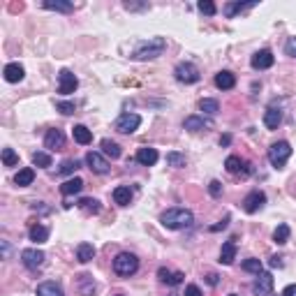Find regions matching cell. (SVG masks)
Here are the masks:
<instances>
[{"label":"cell","instance_id":"obj_1","mask_svg":"<svg viewBox=\"0 0 296 296\" xmlns=\"http://www.w3.org/2000/svg\"><path fill=\"white\" fill-rule=\"evenodd\" d=\"M160 222L167 229H185V227H192L194 215L187 209H167L165 213L160 215Z\"/></svg>","mask_w":296,"mask_h":296},{"label":"cell","instance_id":"obj_2","mask_svg":"<svg viewBox=\"0 0 296 296\" xmlns=\"http://www.w3.org/2000/svg\"><path fill=\"white\" fill-rule=\"evenodd\" d=\"M165 49H167L165 37H151L148 42H143L141 46L134 51L132 58H134V61H153V58L165 54Z\"/></svg>","mask_w":296,"mask_h":296},{"label":"cell","instance_id":"obj_3","mask_svg":"<svg viewBox=\"0 0 296 296\" xmlns=\"http://www.w3.org/2000/svg\"><path fill=\"white\" fill-rule=\"evenodd\" d=\"M137 271H139L137 255H132V253L116 255V259H114V273L116 275H121V278H130V275H134Z\"/></svg>","mask_w":296,"mask_h":296},{"label":"cell","instance_id":"obj_4","mask_svg":"<svg viewBox=\"0 0 296 296\" xmlns=\"http://www.w3.org/2000/svg\"><path fill=\"white\" fill-rule=\"evenodd\" d=\"M289 155H291V146L287 141H275L273 146L269 148V162L275 169H282L285 162L289 160Z\"/></svg>","mask_w":296,"mask_h":296},{"label":"cell","instance_id":"obj_5","mask_svg":"<svg viewBox=\"0 0 296 296\" xmlns=\"http://www.w3.org/2000/svg\"><path fill=\"white\" fill-rule=\"evenodd\" d=\"M139 125H141V116L139 114H121L118 118H116L114 123V130L121 132V134H132V132H137Z\"/></svg>","mask_w":296,"mask_h":296},{"label":"cell","instance_id":"obj_6","mask_svg":"<svg viewBox=\"0 0 296 296\" xmlns=\"http://www.w3.org/2000/svg\"><path fill=\"white\" fill-rule=\"evenodd\" d=\"M174 74H176V79H178L181 83H197L199 79H202L199 70L192 65V63H178L176 70H174Z\"/></svg>","mask_w":296,"mask_h":296},{"label":"cell","instance_id":"obj_7","mask_svg":"<svg viewBox=\"0 0 296 296\" xmlns=\"http://www.w3.org/2000/svg\"><path fill=\"white\" fill-rule=\"evenodd\" d=\"M21 262H23L26 269L37 271L39 266L44 264V253L42 250H37V248H26V250L21 253Z\"/></svg>","mask_w":296,"mask_h":296},{"label":"cell","instance_id":"obj_8","mask_svg":"<svg viewBox=\"0 0 296 296\" xmlns=\"http://www.w3.org/2000/svg\"><path fill=\"white\" fill-rule=\"evenodd\" d=\"M77 86H79V79L70 70H61V74H58V93L70 95L77 90Z\"/></svg>","mask_w":296,"mask_h":296},{"label":"cell","instance_id":"obj_9","mask_svg":"<svg viewBox=\"0 0 296 296\" xmlns=\"http://www.w3.org/2000/svg\"><path fill=\"white\" fill-rule=\"evenodd\" d=\"M264 204H266V194H264L262 190H253L245 199H243V211H245V213H257Z\"/></svg>","mask_w":296,"mask_h":296},{"label":"cell","instance_id":"obj_10","mask_svg":"<svg viewBox=\"0 0 296 296\" xmlns=\"http://www.w3.org/2000/svg\"><path fill=\"white\" fill-rule=\"evenodd\" d=\"M271 289H273V275L262 271V273L257 275V280H255V285H253L255 296H269Z\"/></svg>","mask_w":296,"mask_h":296},{"label":"cell","instance_id":"obj_11","mask_svg":"<svg viewBox=\"0 0 296 296\" xmlns=\"http://www.w3.org/2000/svg\"><path fill=\"white\" fill-rule=\"evenodd\" d=\"M86 165H88V169L95 171V174H107V171H109V162H107L100 153H93V151L86 155Z\"/></svg>","mask_w":296,"mask_h":296},{"label":"cell","instance_id":"obj_12","mask_svg":"<svg viewBox=\"0 0 296 296\" xmlns=\"http://www.w3.org/2000/svg\"><path fill=\"white\" fill-rule=\"evenodd\" d=\"M44 148L49 151H63L65 148V134L61 130H49L44 137Z\"/></svg>","mask_w":296,"mask_h":296},{"label":"cell","instance_id":"obj_13","mask_svg":"<svg viewBox=\"0 0 296 296\" xmlns=\"http://www.w3.org/2000/svg\"><path fill=\"white\" fill-rule=\"evenodd\" d=\"M183 127L190 132H199V130H211L213 127V121H209V118H204V116H187L185 123H183Z\"/></svg>","mask_w":296,"mask_h":296},{"label":"cell","instance_id":"obj_14","mask_svg":"<svg viewBox=\"0 0 296 296\" xmlns=\"http://www.w3.org/2000/svg\"><path fill=\"white\" fill-rule=\"evenodd\" d=\"M273 54H271L269 49H264V51H257V54L253 56V61H250V65L255 67V70H269L271 65H273Z\"/></svg>","mask_w":296,"mask_h":296},{"label":"cell","instance_id":"obj_15","mask_svg":"<svg viewBox=\"0 0 296 296\" xmlns=\"http://www.w3.org/2000/svg\"><path fill=\"white\" fill-rule=\"evenodd\" d=\"M158 151L155 148H148V146H143V148H139L137 151V162L139 165H143V167H153L155 162H158Z\"/></svg>","mask_w":296,"mask_h":296},{"label":"cell","instance_id":"obj_16","mask_svg":"<svg viewBox=\"0 0 296 296\" xmlns=\"http://www.w3.org/2000/svg\"><path fill=\"white\" fill-rule=\"evenodd\" d=\"M3 74H5V81L17 83L26 77V70H23V65H19V63H10V65H5V72H3Z\"/></svg>","mask_w":296,"mask_h":296},{"label":"cell","instance_id":"obj_17","mask_svg":"<svg viewBox=\"0 0 296 296\" xmlns=\"http://www.w3.org/2000/svg\"><path fill=\"white\" fill-rule=\"evenodd\" d=\"M158 278H160V282L176 287V285H181L185 275H183L181 271H176V273H174V271H169V269H160V271H158Z\"/></svg>","mask_w":296,"mask_h":296},{"label":"cell","instance_id":"obj_18","mask_svg":"<svg viewBox=\"0 0 296 296\" xmlns=\"http://www.w3.org/2000/svg\"><path fill=\"white\" fill-rule=\"evenodd\" d=\"M215 86H218L220 90H231V88L236 86V77L229 70H222L215 74Z\"/></svg>","mask_w":296,"mask_h":296},{"label":"cell","instance_id":"obj_19","mask_svg":"<svg viewBox=\"0 0 296 296\" xmlns=\"http://www.w3.org/2000/svg\"><path fill=\"white\" fill-rule=\"evenodd\" d=\"M72 137H74V141H77V143L88 146V143L93 141V132L88 130L86 125H74V127H72Z\"/></svg>","mask_w":296,"mask_h":296},{"label":"cell","instance_id":"obj_20","mask_svg":"<svg viewBox=\"0 0 296 296\" xmlns=\"http://www.w3.org/2000/svg\"><path fill=\"white\" fill-rule=\"evenodd\" d=\"M234 259H236V243L227 241L225 245H222V250H220V264L229 266V264H234Z\"/></svg>","mask_w":296,"mask_h":296},{"label":"cell","instance_id":"obj_21","mask_svg":"<svg viewBox=\"0 0 296 296\" xmlns=\"http://www.w3.org/2000/svg\"><path fill=\"white\" fill-rule=\"evenodd\" d=\"M280 123H282V111L280 109H266V114H264V125L269 127V130H278Z\"/></svg>","mask_w":296,"mask_h":296},{"label":"cell","instance_id":"obj_22","mask_svg":"<svg viewBox=\"0 0 296 296\" xmlns=\"http://www.w3.org/2000/svg\"><path fill=\"white\" fill-rule=\"evenodd\" d=\"M95 257V245L93 243H79L77 245V259L81 264H88Z\"/></svg>","mask_w":296,"mask_h":296},{"label":"cell","instance_id":"obj_23","mask_svg":"<svg viewBox=\"0 0 296 296\" xmlns=\"http://www.w3.org/2000/svg\"><path fill=\"white\" fill-rule=\"evenodd\" d=\"M37 296H65L61 289V285H56V282H42V285H37V291H35Z\"/></svg>","mask_w":296,"mask_h":296},{"label":"cell","instance_id":"obj_24","mask_svg":"<svg viewBox=\"0 0 296 296\" xmlns=\"http://www.w3.org/2000/svg\"><path fill=\"white\" fill-rule=\"evenodd\" d=\"M114 202L118 204V206H127V204L132 202V190L127 185H118L114 190Z\"/></svg>","mask_w":296,"mask_h":296},{"label":"cell","instance_id":"obj_25","mask_svg":"<svg viewBox=\"0 0 296 296\" xmlns=\"http://www.w3.org/2000/svg\"><path fill=\"white\" fill-rule=\"evenodd\" d=\"M81 190H83V181H81V178H70V181H65L61 185V192L65 194V197H70V194H79Z\"/></svg>","mask_w":296,"mask_h":296},{"label":"cell","instance_id":"obj_26","mask_svg":"<svg viewBox=\"0 0 296 296\" xmlns=\"http://www.w3.org/2000/svg\"><path fill=\"white\" fill-rule=\"evenodd\" d=\"M30 241H33V243H46V241H49V227L33 225V227H30Z\"/></svg>","mask_w":296,"mask_h":296},{"label":"cell","instance_id":"obj_27","mask_svg":"<svg viewBox=\"0 0 296 296\" xmlns=\"http://www.w3.org/2000/svg\"><path fill=\"white\" fill-rule=\"evenodd\" d=\"M79 291H81V296H93L95 294V280L86 273L79 275Z\"/></svg>","mask_w":296,"mask_h":296},{"label":"cell","instance_id":"obj_28","mask_svg":"<svg viewBox=\"0 0 296 296\" xmlns=\"http://www.w3.org/2000/svg\"><path fill=\"white\" fill-rule=\"evenodd\" d=\"M35 181V169H30V167H26V169H21L17 176H14V183H17L19 187H26L30 185V183Z\"/></svg>","mask_w":296,"mask_h":296},{"label":"cell","instance_id":"obj_29","mask_svg":"<svg viewBox=\"0 0 296 296\" xmlns=\"http://www.w3.org/2000/svg\"><path fill=\"white\" fill-rule=\"evenodd\" d=\"M102 151H105V155L107 158H111V160H118L121 158V146L116 141H111V139H102Z\"/></svg>","mask_w":296,"mask_h":296},{"label":"cell","instance_id":"obj_30","mask_svg":"<svg viewBox=\"0 0 296 296\" xmlns=\"http://www.w3.org/2000/svg\"><path fill=\"white\" fill-rule=\"evenodd\" d=\"M289 225H278L273 231V243H278V245H285L287 241H289Z\"/></svg>","mask_w":296,"mask_h":296},{"label":"cell","instance_id":"obj_31","mask_svg":"<svg viewBox=\"0 0 296 296\" xmlns=\"http://www.w3.org/2000/svg\"><path fill=\"white\" fill-rule=\"evenodd\" d=\"M199 111H204L206 116H215L220 111V105L218 100H211V97H204L202 102H199Z\"/></svg>","mask_w":296,"mask_h":296},{"label":"cell","instance_id":"obj_32","mask_svg":"<svg viewBox=\"0 0 296 296\" xmlns=\"http://www.w3.org/2000/svg\"><path fill=\"white\" fill-rule=\"evenodd\" d=\"M77 206L83 211V213H97V211H100V202H97V199H93V197L79 199Z\"/></svg>","mask_w":296,"mask_h":296},{"label":"cell","instance_id":"obj_33","mask_svg":"<svg viewBox=\"0 0 296 296\" xmlns=\"http://www.w3.org/2000/svg\"><path fill=\"white\" fill-rule=\"evenodd\" d=\"M250 7H255V3H229V5L225 7V14L231 19L234 14H238V12H243V10H250Z\"/></svg>","mask_w":296,"mask_h":296},{"label":"cell","instance_id":"obj_34","mask_svg":"<svg viewBox=\"0 0 296 296\" xmlns=\"http://www.w3.org/2000/svg\"><path fill=\"white\" fill-rule=\"evenodd\" d=\"M44 10H54V12H72L74 10V5L72 3H61V0H46L44 3Z\"/></svg>","mask_w":296,"mask_h":296},{"label":"cell","instance_id":"obj_35","mask_svg":"<svg viewBox=\"0 0 296 296\" xmlns=\"http://www.w3.org/2000/svg\"><path fill=\"white\" fill-rule=\"evenodd\" d=\"M3 165L5 167H17L19 165V155L12 148H3Z\"/></svg>","mask_w":296,"mask_h":296},{"label":"cell","instance_id":"obj_36","mask_svg":"<svg viewBox=\"0 0 296 296\" xmlns=\"http://www.w3.org/2000/svg\"><path fill=\"white\" fill-rule=\"evenodd\" d=\"M33 165L35 167H51V155L44 153V151H37V153H33Z\"/></svg>","mask_w":296,"mask_h":296},{"label":"cell","instance_id":"obj_37","mask_svg":"<svg viewBox=\"0 0 296 296\" xmlns=\"http://www.w3.org/2000/svg\"><path fill=\"white\" fill-rule=\"evenodd\" d=\"M243 271H248V273H262V262L259 259H255V257H250V259H245L243 262Z\"/></svg>","mask_w":296,"mask_h":296},{"label":"cell","instance_id":"obj_38","mask_svg":"<svg viewBox=\"0 0 296 296\" xmlns=\"http://www.w3.org/2000/svg\"><path fill=\"white\" fill-rule=\"evenodd\" d=\"M167 165L169 167H185V155L183 153H167Z\"/></svg>","mask_w":296,"mask_h":296},{"label":"cell","instance_id":"obj_39","mask_svg":"<svg viewBox=\"0 0 296 296\" xmlns=\"http://www.w3.org/2000/svg\"><path fill=\"white\" fill-rule=\"evenodd\" d=\"M79 167H81L79 160H65V162L61 165V169H58V174H74Z\"/></svg>","mask_w":296,"mask_h":296},{"label":"cell","instance_id":"obj_40","mask_svg":"<svg viewBox=\"0 0 296 296\" xmlns=\"http://www.w3.org/2000/svg\"><path fill=\"white\" fill-rule=\"evenodd\" d=\"M225 167L229 174H238L241 171V158H236V155H229V158L225 160Z\"/></svg>","mask_w":296,"mask_h":296},{"label":"cell","instance_id":"obj_41","mask_svg":"<svg viewBox=\"0 0 296 296\" xmlns=\"http://www.w3.org/2000/svg\"><path fill=\"white\" fill-rule=\"evenodd\" d=\"M197 7H199V12H202V14H206V17H213L215 12H218V7H215L211 0H202Z\"/></svg>","mask_w":296,"mask_h":296},{"label":"cell","instance_id":"obj_42","mask_svg":"<svg viewBox=\"0 0 296 296\" xmlns=\"http://www.w3.org/2000/svg\"><path fill=\"white\" fill-rule=\"evenodd\" d=\"M56 109L61 111V114L70 116V114H74V102H56Z\"/></svg>","mask_w":296,"mask_h":296},{"label":"cell","instance_id":"obj_43","mask_svg":"<svg viewBox=\"0 0 296 296\" xmlns=\"http://www.w3.org/2000/svg\"><path fill=\"white\" fill-rule=\"evenodd\" d=\"M285 54L291 56V58H296V37H289L285 42Z\"/></svg>","mask_w":296,"mask_h":296},{"label":"cell","instance_id":"obj_44","mask_svg":"<svg viewBox=\"0 0 296 296\" xmlns=\"http://www.w3.org/2000/svg\"><path fill=\"white\" fill-rule=\"evenodd\" d=\"M209 192H211V197H220V194H222V185H220V181H211Z\"/></svg>","mask_w":296,"mask_h":296},{"label":"cell","instance_id":"obj_45","mask_svg":"<svg viewBox=\"0 0 296 296\" xmlns=\"http://www.w3.org/2000/svg\"><path fill=\"white\" fill-rule=\"evenodd\" d=\"M185 296H204V294H202V289H199L197 285H187L185 287Z\"/></svg>","mask_w":296,"mask_h":296},{"label":"cell","instance_id":"obj_46","mask_svg":"<svg viewBox=\"0 0 296 296\" xmlns=\"http://www.w3.org/2000/svg\"><path fill=\"white\" fill-rule=\"evenodd\" d=\"M282 296H296V285H287L282 289Z\"/></svg>","mask_w":296,"mask_h":296},{"label":"cell","instance_id":"obj_47","mask_svg":"<svg viewBox=\"0 0 296 296\" xmlns=\"http://www.w3.org/2000/svg\"><path fill=\"white\" fill-rule=\"evenodd\" d=\"M227 225H229V218H225L222 222H220V225H213V227H211V231H220V229H225Z\"/></svg>","mask_w":296,"mask_h":296},{"label":"cell","instance_id":"obj_48","mask_svg":"<svg viewBox=\"0 0 296 296\" xmlns=\"http://www.w3.org/2000/svg\"><path fill=\"white\" fill-rule=\"evenodd\" d=\"M271 266L273 269H282V257H271Z\"/></svg>","mask_w":296,"mask_h":296},{"label":"cell","instance_id":"obj_49","mask_svg":"<svg viewBox=\"0 0 296 296\" xmlns=\"http://www.w3.org/2000/svg\"><path fill=\"white\" fill-rule=\"evenodd\" d=\"M209 285H218V275H215V273L209 275Z\"/></svg>","mask_w":296,"mask_h":296},{"label":"cell","instance_id":"obj_50","mask_svg":"<svg viewBox=\"0 0 296 296\" xmlns=\"http://www.w3.org/2000/svg\"><path fill=\"white\" fill-rule=\"evenodd\" d=\"M229 141H231V137H229V134H225V137L220 139V143H222V146H227V143H229Z\"/></svg>","mask_w":296,"mask_h":296},{"label":"cell","instance_id":"obj_51","mask_svg":"<svg viewBox=\"0 0 296 296\" xmlns=\"http://www.w3.org/2000/svg\"><path fill=\"white\" fill-rule=\"evenodd\" d=\"M229 296H238V294H229Z\"/></svg>","mask_w":296,"mask_h":296},{"label":"cell","instance_id":"obj_52","mask_svg":"<svg viewBox=\"0 0 296 296\" xmlns=\"http://www.w3.org/2000/svg\"><path fill=\"white\" fill-rule=\"evenodd\" d=\"M118 296H123V294H118Z\"/></svg>","mask_w":296,"mask_h":296}]
</instances>
